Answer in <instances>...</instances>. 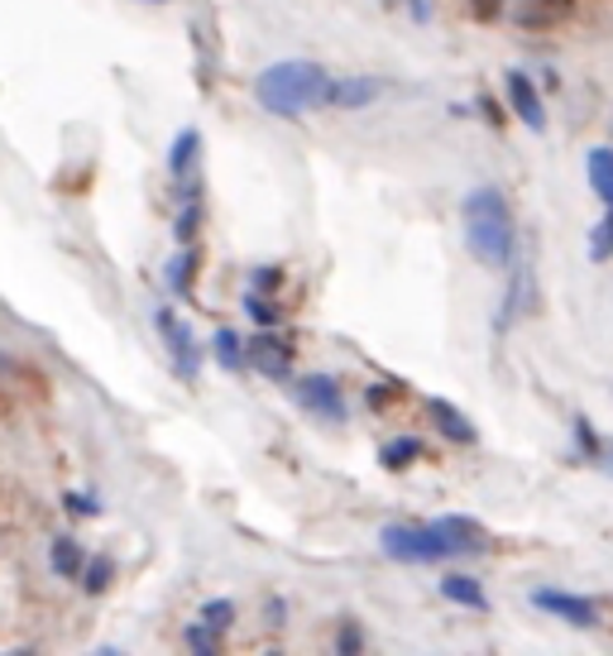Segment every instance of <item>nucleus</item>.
Segmentation results:
<instances>
[{
  "label": "nucleus",
  "mask_w": 613,
  "mask_h": 656,
  "mask_svg": "<svg viewBox=\"0 0 613 656\" xmlns=\"http://www.w3.org/2000/svg\"><path fill=\"white\" fill-rule=\"evenodd\" d=\"M245 364H254V369H264L269 378H288L293 369V345L283 341V335H254L250 345H245Z\"/></svg>",
  "instance_id": "obj_9"
},
{
  "label": "nucleus",
  "mask_w": 613,
  "mask_h": 656,
  "mask_svg": "<svg viewBox=\"0 0 613 656\" xmlns=\"http://www.w3.org/2000/svg\"><path fill=\"white\" fill-rule=\"evenodd\" d=\"M427 413H432V421L441 427L450 441H460V446H475L479 441V431H475V421L460 413L456 403H446V398H427Z\"/></svg>",
  "instance_id": "obj_12"
},
{
  "label": "nucleus",
  "mask_w": 613,
  "mask_h": 656,
  "mask_svg": "<svg viewBox=\"0 0 613 656\" xmlns=\"http://www.w3.org/2000/svg\"><path fill=\"white\" fill-rule=\"evenodd\" d=\"M378 92H384V82L378 77H331L326 92H321V106L360 111V106H370V101H378Z\"/></svg>",
  "instance_id": "obj_8"
},
{
  "label": "nucleus",
  "mask_w": 613,
  "mask_h": 656,
  "mask_svg": "<svg viewBox=\"0 0 613 656\" xmlns=\"http://www.w3.org/2000/svg\"><path fill=\"white\" fill-rule=\"evenodd\" d=\"M111 575H115V561H111V556H92V561L82 565L77 580H82L86 594H106V590H111Z\"/></svg>",
  "instance_id": "obj_21"
},
{
  "label": "nucleus",
  "mask_w": 613,
  "mask_h": 656,
  "mask_svg": "<svg viewBox=\"0 0 613 656\" xmlns=\"http://www.w3.org/2000/svg\"><path fill=\"white\" fill-rule=\"evenodd\" d=\"M609 470H613V446H609Z\"/></svg>",
  "instance_id": "obj_35"
},
{
  "label": "nucleus",
  "mask_w": 613,
  "mask_h": 656,
  "mask_svg": "<svg viewBox=\"0 0 613 656\" xmlns=\"http://www.w3.org/2000/svg\"><path fill=\"white\" fill-rule=\"evenodd\" d=\"M331 72L321 63H306V58H288V63H273L254 77V101L269 115H283L293 121L306 106H321V92H326Z\"/></svg>",
  "instance_id": "obj_2"
},
{
  "label": "nucleus",
  "mask_w": 613,
  "mask_h": 656,
  "mask_svg": "<svg viewBox=\"0 0 613 656\" xmlns=\"http://www.w3.org/2000/svg\"><path fill=\"white\" fill-rule=\"evenodd\" d=\"M590 259H594V264H609V259H613V201H609L604 221L594 226V236H590Z\"/></svg>",
  "instance_id": "obj_22"
},
{
  "label": "nucleus",
  "mask_w": 613,
  "mask_h": 656,
  "mask_svg": "<svg viewBox=\"0 0 613 656\" xmlns=\"http://www.w3.org/2000/svg\"><path fill=\"white\" fill-rule=\"evenodd\" d=\"M335 647H341V652H364L360 623H341V633H335Z\"/></svg>",
  "instance_id": "obj_27"
},
{
  "label": "nucleus",
  "mask_w": 613,
  "mask_h": 656,
  "mask_svg": "<svg viewBox=\"0 0 613 656\" xmlns=\"http://www.w3.org/2000/svg\"><path fill=\"white\" fill-rule=\"evenodd\" d=\"M0 374H14V360H6V355H0Z\"/></svg>",
  "instance_id": "obj_34"
},
{
  "label": "nucleus",
  "mask_w": 613,
  "mask_h": 656,
  "mask_svg": "<svg viewBox=\"0 0 613 656\" xmlns=\"http://www.w3.org/2000/svg\"><path fill=\"white\" fill-rule=\"evenodd\" d=\"M398 393H403V384H398V378H388V388H370V407H384V403H393V398H398Z\"/></svg>",
  "instance_id": "obj_32"
},
{
  "label": "nucleus",
  "mask_w": 613,
  "mask_h": 656,
  "mask_svg": "<svg viewBox=\"0 0 613 656\" xmlns=\"http://www.w3.org/2000/svg\"><path fill=\"white\" fill-rule=\"evenodd\" d=\"M293 398L306 407V413H316V417H326V421H345V393L335 378L326 374H306L293 384Z\"/></svg>",
  "instance_id": "obj_5"
},
{
  "label": "nucleus",
  "mask_w": 613,
  "mask_h": 656,
  "mask_svg": "<svg viewBox=\"0 0 613 656\" xmlns=\"http://www.w3.org/2000/svg\"><path fill=\"white\" fill-rule=\"evenodd\" d=\"M575 441L585 456H600V441H594V431H590V417H575Z\"/></svg>",
  "instance_id": "obj_31"
},
{
  "label": "nucleus",
  "mask_w": 613,
  "mask_h": 656,
  "mask_svg": "<svg viewBox=\"0 0 613 656\" xmlns=\"http://www.w3.org/2000/svg\"><path fill=\"white\" fill-rule=\"evenodd\" d=\"M590 187L609 207L613 201V149H590Z\"/></svg>",
  "instance_id": "obj_18"
},
{
  "label": "nucleus",
  "mask_w": 613,
  "mask_h": 656,
  "mask_svg": "<svg viewBox=\"0 0 613 656\" xmlns=\"http://www.w3.org/2000/svg\"><path fill=\"white\" fill-rule=\"evenodd\" d=\"M532 604L542 614H557L561 623H575V628H600V604L585 600V594H565V590H532Z\"/></svg>",
  "instance_id": "obj_7"
},
{
  "label": "nucleus",
  "mask_w": 613,
  "mask_h": 656,
  "mask_svg": "<svg viewBox=\"0 0 613 656\" xmlns=\"http://www.w3.org/2000/svg\"><path fill=\"white\" fill-rule=\"evenodd\" d=\"M508 96H513V111L522 125L532 129H547V111H542V96H537V86L522 77V72H508Z\"/></svg>",
  "instance_id": "obj_13"
},
{
  "label": "nucleus",
  "mask_w": 613,
  "mask_h": 656,
  "mask_svg": "<svg viewBox=\"0 0 613 656\" xmlns=\"http://www.w3.org/2000/svg\"><path fill=\"white\" fill-rule=\"evenodd\" d=\"M388 6H403L407 14H413V20L417 24H427L432 20V14H436V6H432V0H388Z\"/></svg>",
  "instance_id": "obj_29"
},
{
  "label": "nucleus",
  "mask_w": 613,
  "mask_h": 656,
  "mask_svg": "<svg viewBox=\"0 0 613 656\" xmlns=\"http://www.w3.org/2000/svg\"><path fill=\"white\" fill-rule=\"evenodd\" d=\"M211 355H216V364H221V369H245V345H240L236 331H216Z\"/></svg>",
  "instance_id": "obj_20"
},
{
  "label": "nucleus",
  "mask_w": 613,
  "mask_h": 656,
  "mask_svg": "<svg viewBox=\"0 0 613 656\" xmlns=\"http://www.w3.org/2000/svg\"><path fill=\"white\" fill-rule=\"evenodd\" d=\"M279 283H283L279 269H259V279H254V288H279Z\"/></svg>",
  "instance_id": "obj_33"
},
{
  "label": "nucleus",
  "mask_w": 613,
  "mask_h": 656,
  "mask_svg": "<svg viewBox=\"0 0 613 656\" xmlns=\"http://www.w3.org/2000/svg\"><path fill=\"white\" fill-rule=\"evenodd\" d=\"M67 513H77V518H92V513H101V503L92 499V493H67Z\"/></svg>",
  "instance_id": "obj_30"
},
{
  "label": "nucleus",
  "mask_w": 613,
  "mask_h": 656,
  "mask_svg": "<svg viewBox=\"0 0 613 656\" xmlns=\"http://www.w3.org/2000/svg\"><path fill=\"white\" fill-rule=\"evenodd\" d=\"M158 335H164V345H168V360H173V369H178V378H193L201 374V350H197V341H193V326L183 322L173 308H158Z\"/></svg>",
  "instance_id": "obj_4"
},
{
  "label": "nucleus",
  "mask_w": 613,
  "mask_h": 656,
  "mask_svg": "<svg viewBox=\"0 0 613 656\" xmlns=\"http://www.w3.org/2000/svg\"><path fill=\"white\" fill-rule=\"evenodd\" d=\"M422 456H427V446H422L417 436H398V441H388L384 450H378V465H384V470H393V475H403L407 465H417Z\"/></svg>",
  "instance_id": "obj_15"
},
{
  "label": "nucleus",
  "mask_w": 613,
  "mask_h": 656,
  "mask_svg": "<svg viewBox=\"0 0 613 656\" xmlns=\"http://www.w3.org/2000/svg\"><path fill=\"white\" fill-rule=\"evenodd\" d=\"M436 537H441V546H446V556H485L489 551V532H485V522H475V518H436L432 522Z\"/></svg>",
  "instance_id": "obj_6"
},
{
  "label": "nucleus",
  "mask_w": 613,
  "mask_h": 656,
  "mask_svg": "<svg viewBox=\"0 0 613 656\" xmlns=\"http://www.w3.org/2000/svg\"><path fill=\"white\" fill-rule=\"evenodd\" d=\"M503 316H499V322H493V326H499V331H508V326H513L518 322V316H528L532 308H537V298H532V279H528V264H518L513 269V288H508V302H503Z\"/></svg>",
  "instance_id": "obj_14"
},
{
  "label": "nucleus",
  "mask_w": 613,
  "mask_h": 656,
  "mask_svg": "<svg viewBox=\"0 0 613 656\" xmlns=\"http://www.w3.org/2000/svg\"><path fill=\"white\" fill-rule=\"evenodd\" d=\"M187 647L201 652V656H211V652H221V633H211L207 623H193V628H187Z\"/></svg>",
  "instance_id": "obj_25"
},
{
  "label": "nucleus",
  "mask_w": 613,
  "mask_h": 656,
  "mask_svg": "<svg viewBox=\"0 0 613 656\" xmlns=\"http://www.w3.org/2000/svg\"><path fill=\"white\" fill-rule=\"evenodd\" d=\"M197 154H201L197 129H183L168 149V173H173V183L183 187V197H197Z\"/></svg>",
  "instance_id": "obj_10"
},
{
  "label": "nucleus",
  "mask_w": 613,
  "mask_h": 656,
  "mask_svg": "<svg viewBox=\"0 0 613 656\" xmlns=\"http://www.w3.org/2000/svg\"><path fill=\"white\" fill-rule=\"evenodd\" d=\"M197 226H201V197H183V216H178V240L193 244L197 240Z\"/></svg>",
  "instance_id": "obj_23"
},
{
  "label": "nucleus",
  "mask_w": 613,
  "mask_h": 656,
  "mask_svg": "<svg viewBox=\"0 0 613 656\" xmlns=\"http://www.w3.org/2000/svg\"><path fill=\"white\" fill-rule=\"evenodd\" d=\"M49 561H53V571L63 575V580H77V575H82V565H86L82 546L72 542V537H53V551H49Z\"/></svg>",
  "instance_id": "obj_16"
},
{
  "label": "nucleus",
  "mask_w": 613,
  "mask_h": 656,
  "mask_svg": "<svg viewBox=\"0 0 613 656\" xmlns=\"http://www.w3.org/2000/svg\"><path fill=\"white\" fill-rule=\"evenodd\" d=\"M193 279H197V250L187 244V250L168 264V288H173L178 298H187V293H193Z\"/></svg>",
  "instance_id": "obj_19"
},
{
  "label": "nucleus",
  "mask_w": 613,
  "mask_h": 656,
  "mask_svg": "<svg viewBox=\"0 0 613 656\" xmlns=\"http://www.w3.org/2000/svg\"><path fill=\"white\" fill-rule=\"evenodd\" d=\"M460 221H465V244L485 269H503L513 259V211L508 201L493 192V187H475L470 197L460 201Z\"/></svg>",
  "instance_id": "obj_1"
},
{
  "label": "nucleus",
  "mask_w": 613,
  "mask_h": 656,
  "mask_svg": "<svg viewBox=\"0 0 613 656\" xmlns=\"http://www.w3.org/2000/svg\"><path fill=\"white\" fill-rule=\"evenodd\" d=\"M575 14V0H518L513 20L522 29H557Z\"/></svg>",
  "instance_id": "obj_11"
},
{
  "label": "nucleus",
  "mask_w": 613,
  "mask_h": 656,
  "mask_svg": "<svg viewBox=\"0 0 613 656\" xmlns=\"http://www.w3.org/2000/svg\"><path fill=\"white\" fill-rule=\"evenodd\" d=\"M378 542H384V551L393 561H403V565H432V561H446V546H441V537H436V528L427 522H393V528L378 532Z\"/></svg>",
  "instance_id": "obj_3"
},
{
  "label": "nucleus",
  "mask_w": 613,
  "mask_h": 656,
  "mask_svg": "<svg viewBox=\"0 0 613 656\" xmlns=\"http://www.w3.org/2000/svg\"><path fill=\"white\" fill-rule=\"evenodd\" d=\"M441 594H446V600H456V604H465V608H489V594L479 590V580H470V575H446Z\"/></svg>",
  "instance_id": "obj_17"
},
{
  "label": "nucleus",
  "mask_w": 613,
  "mask_h": 656,
  "mask_svg": "<svg viewBox=\"0 0 613 656\" xmlns=\"http://www.w3.org/2000/svg\"><path fill=\"white\" fill-rule=\"evenodd\" d=\"M245 308H250V316H254V322H264V326H273V322H279V308H273V302H264L259 293H250V298H245Z\"/></svg>",
  "instance_id": "obj_26"
},
{
  "label": "nucleus",
  "mask_w": 613,
  "mask_h": 656,
  "mask_svg": "<svg viewBox=\"0 0 613 656\" xmlns=\"http://www.w3.org/2000/svg\"><path fill=\"white\" fill-rule=\"evenodd\" d=\"M201 623H207L211 633H226L230 623H236V604H230V600H211L207 608H201Z\"/></svg>",
  "instance_id": "obj_24"
},
{
  "label": "nucleus",
  "mask_w": 613,
  "mask_h": 656,
  "mask_svg": "<svg viewBox=\"0 0 613 656\" xmlns=\"http://www.w3.org/2000/svg\"><path fill=\"white\" fill-rule=\"evenodd\" d=\"M470 14L479 24H493L503 14V0H470Z\"/></svg>",
  "instance_id": "obj_28"
}]
</instances>
